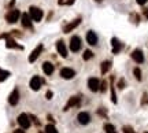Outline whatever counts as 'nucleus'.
I'll return each mask as SVG.
<instances>
[{"label": "nucleus", "instance_id": "1", "mask_svg": "<svg viewBox=\"0 0 148 133\" xmlns=\"http://www.w3.org/2000/svg\"><path fill=\"white\" fill-rule=\"evenodd\" d=\"M29 15H30V18H32V21L40 22L42 19V10H40L38 7L32 5V7L29 8Z\"/></svg>", "mask_w": 148, "mask_h": 133}, {"label": "nucleus", "instance_id": "2", "mask_svg": "<svg viewBox=\"0 0 148 133\" xmlns=\"http://www.w3.org/2000/svg\"><path fill=\"white\" fill-rule=\"evenodd\" d=\"M19 16H21V12L19 10H10L7 12V15H5V21L8 22V23H15L18 19H19Z\"/></svg>", "mask_w": 148, "mask_h": 133}, {"label": "nucleus", "instance_id": "3", "mask_svg": "<svg viewBox=\"0 0 148 133\" xmlns=\"http://www.w3.org/2000/svg\"><path fill=\"white\" fill-rule=\"evenodd\" d=\"M70 49L73 52H78L79 49H81V38L78 36H73V37L70 38Z\"/></svg>", "mask_w": 148, "mask_h": 133}, {"label": "nucleus", "instance_id": "4", "mask_svg": "<svg viewBox=\"0 0 148 133\" xmlns=\"http://www.w3.org/2000/svg\"><path fill=\"white\" fill-rule=\"evenodd\" d=\"M18 123L22 129H27L30 126V119H29V115L27 114H21L18 117Z\"/></svg>", "mask_w": 148, "mask_h": 133}, {"label": "nucleus", "instance_id": "5", "mask_svg": "<svg viewBox=\"0 0 148 133\" xmlns=\"http://www.w3.org/2000/svg\"><path fill=\"white\" fill-rule=\"evenodd\" d=\"M42 49H44V47H42V44H40V45H37L34 49L32 51V53L29 55V62L30 63H33V62H36V59L40 56V53L42 52Z\"/></svg>", "mask_w": 148, "mask_h": 133}, {"label": "nucleus", "instance_id": "6", "mask_svg": "<svg viewBox=\"0 0 148 133\" xmlns=\"http://www.w3.org/2000/svg\"><path fill=\"white\" fill-rule=\"evenodd\" d=\"M74 75H75V71L73 69H70V67L60 69V77L64 78V80H71V78H74Z\"/></svg>", "mask_w": 148, "mask_h": 133}, {"label": "nucleus", "instance_id": "7", "mask_svg": "<svg viewBox=\"0 0 148 133\" xmlns=\"http://www.w3.org/2000/svg\"><path fill=\"white\" fill-rule=\"evenodd\" d=\"M88 88H89V90H92V92H97L99 88H100V81L97 80V78H95V77L89 78V80H88Z\"/></svg>", "mask_w": 148, "mask_h": 133}, {"label": "nucleus", "instance_id": "8", "mask_svg": "<svg viewBox=\"0 0 148 133\" xmlns=\"http://www.w3.org/2000/svg\"><path fill=\"white\" fill-rule=\"evenodd\" d=\"M18 101H19V90H18V88H15L8 96V103L11 106H15V104H18Z\"/></svg>", "mask_w": 148, "mask_h": 133}, {"label": "nucleus", "instance_id": "9", "mask_svg": "<svg viewBox=\"0 0 148 133\" xmlns=\"http://www.w3.org/2000/svg\"><path fill=\"white\" fill-rule=\"evenodd\" d=\"M41 85H42V80L38 77V75L32 77V80H30V88H32L33 90H40Z\"/></svg>", "mask_w": 148, "mask_h": 133}, {"label": "nucleus", "instance_id": "10", "mask_svg": "<svg viewBox=\"0 0 148 133\" xmlns=\"http://www.w3.org/2000/svg\"><path fill=\"white\" fill-rule=\"evenodd\" d=\"M56 49H58V53L62 58H67V48L64 45L63 40H59L58 43H56Z\"/></svg>", "mask_w": 148, "mask_h": 133}, {"label": "nucleus", "instance_id": "11", "mask_svg": "<svg viewBox=\"0 0 148 133\" xmlns=\"http://www.w3.org/2000/svg\"><path fill=\"white\" fill-rule=\"evenodd\" d=\"M132 59L136 62V63H143L144 62V55L141 49H134L132 52Z\"/></svg>", "mask_w": 148, "mask_h": 133}, {"label": "nucleus", "instance_id": "12", "mask_svg": "<svg viewBox=\"0 0 148 133\" xmlns=\"http://www.w3.org/2000/svg\"><path fill=\"white\" fill-rule=\"evenodd\" d=\"M79 23H81V18H77V19H74L73 22H70L69 25H66V26L63 27V32H64V33H70L71 30H74L75 27L78 26Z\"/></svg>", "mask_w": 148, "mask_h": 133}, {"label": "nucleus", "instance_id": "13", "mask_svg": "<svg viewBox=\"0 0 148 133\" xmlns=\"http://www.w3.org/2000/svg\"><path fill=\"white\" fill-rule=\"evenodd\" d=\"M86 43L89 44V45H96L97 44V36H96L95 32L89 30V32L86 33Z\"/></svg>", "mask_w": 148, "mask_h": 133}, {"label": "nucleus", "instance_id": "14", "mask_svg": "<svg viewBox=\"0 0 148 133\" xmlns=\"http://www.w3.org/2000/svg\"><path fill=\"white\" fill-rule=\"evenodd\" d=\"M77 119H78V122L81 123V125H88V123L90 122V117L88 112H79Z\"/></svg>", "mask_w": 148, "mask_h": 133}, {"label": "nucleus", "instance_id": "15", "mask_svg": "<svg viewBox=\"0 0 148 133\" xmlns=\"http://www.w3.org/2000/svg\"><path fill=\"white\" fill-rule=\"evenodd\" d=\"M111 44H112V53H115V55L116 53H119V51H121L122 47H123L121 41H119L118 38H115V37L111 40Z\"/></svg>", "mask_w": 148, "mask_h": 133}, {"label": "nucleus", "instance_id": "16", "mask_svg": "<svg viewBox=\"0 0 148 133\" xmlns=\"http://www.w3.org/2000/svg\"><path fill=\"white\" fill-rule=\"evenodd\" d=\"M22 26L23 27H27V29H32V18L29 14H22Z\"/></svg>", "mask_w": 148, "mask_h": 133}, {"label": "nucleus", "instance_id": "17", "mask_svg": "<svg viewBox=\"0 0 148 133\" xmlns=\"http://www.w3.org/2000/svg\"><path fill=\"white\" fill-rule=\"evenodd\" d=\"M78 104H79V97L78 96H73V97H70L69 101H67V104L64 107V111H67L69 108H71V107H74V106H78Z\"/></svg>", "mask_w": 148, "mask_h": 133}, {"label": "nucleus", "instance_id": "18", "mask_svg": "<svg viewBox=\"0 0 148 133\" xmlns=\"http://www.w3.org/2000/svg\"><path fill=\"white\" fill-rule=\"evenodd\" d=\"M53 70H55V67H53V64L51 63V62H44V63H42V71H44L47 75L52 74Z\"/></svg>", "mask_w": 148, "mask_h": 133}, {"label": "nucleus", "instance_id": "19", "mask_svg": "<svg viewBox=\"0 0 148 133\" xmlns=\"http://www.w3.org/2000/svg\"><path fill=\"white\" fill-rule=\"evenodd\" d=\"M110 69H111V60H103V62H101V64H100V71H101V74L104 75Z\"/></svg>", "mask_w": 148, "mask_h": 133}, {"label": "nucleus", "instance_id": "20", "mask_svg": "<svg viewBox=\"0 0 148 133\" xmlns=\"http://www.w3.org/2000/svg\"><path fill=\"white\" fill-rule=\"evenodd\" d=\"M10 77V71H7V70H3L0 69V82H3V81H5L7 78Z\"/></svg>", "mask_w": 148, "mask_h": 133}, {"label": "nucleus", "instance_id": "21", "mask_svg": "<svg viewBox=\"0 0 148 133\" xmlns=\"http://www.w3.org/2000/svg\"><path fill=\"white\" fill-rule=\"evenodd\" d=\"M93 58V52L90 51V49H85L84 53H82V59L84 60H89V59Z\"/></svg>", "mask_w": 148, "mask_h": 133}, {"label": "nucleus", "instance_id": "22", "mask_svg": "<svg viewBox=\"0 0 148 133\" xmlns=\"http://www.w3.org/2000/svg\"><path fill=\"white\" fill-rule=\"evenodd\" d=\"M104 132L106 133H116V130H115V128H114V125L104 123Z\"/></svg>", "mask_w": 148, "mask_h": 133}, {"label": "nucleus", "instance_id": "23", "mask_svg": "<svg viewBox=\"0 0 148 133\" xmlns=\"http://www.w3.org/2000/svg\"><path fill=\"white\" fill-rule=\"evenodd\" d=\"M45 133H58V130L53 125H47L45 126Z\"/></svg>", "mask_w": 148, "mask_h": 133}, {"label": "nucleus", "instance_id": "24", "mask_svg": "<svg viewBox=\"0 0 148 133\" xmlns=\"http://www.w3.org/2000/svg\"><path fill=\"white\" fill-rule=\"evenodd\" d=\"M133 73H134V77H136V80H138V81H141V70L138 69V67H136V69L133 70Z\"/></svg>", "mask_w": 148, "mask_h": 133}, {"label": "nucleus", "instance_id": "25", "mask_svg": "<svg viewBox=\"0 0 148 133\" xmlns=\"http://www.w3.org/2000/svg\"><path fill=\"white\" fill-rule=\"evenodd\" d=\"M111 100H112V103H116V96H115V88H114V85L111 84Z\"/></svg>", "mask_w": 148, "mask_h": 133}, {"label": "nucleus", "instance_id": "26", "mask_svg": "<svg viewBox=\"0 0 148 133\" xmlns=\"http://www.w3.org/2000/svg\"><path fill=\"white\" fill-rule=\"evenodd\" d=\"M122 130H123V133H136V130H134L132 126H123Z\"/></svg>", "mask_w": 148, "mask_h": 133}, {"label": "nucleus", "instance_id": "27", "mask_svg": "<svg viewBox=\"0 0 148 133\" xmlns=\"http://www.w3.org/2000/svg\"><path fill=\"white\" fill-rule=\"evenodd\" d=\"M106 89H107V82L106 81H103L100 84V88H99V90H101V92H106Z\"/></svg>", "mask_w": 148, "mask_h": 133}, {"label": "nucleus", "instance_id": "28", "mask_svg": "<svg viewBox=\"0 0 148 133\" xmlns=\"http://www.w3.org/2000/svg\"><path fill=\"white\" fill-rule=\"evenodd\" d=\"M118 88H119V89H123V88H125V80H123V78H121V80L118 81Z\"/></svg>", "mask_w": 148, "mask_h": 133}, {"label": "nucleus", "instance_id": "29", "mask_svg": "<svg viewBox=\"0 0 148 133\" xmlns=\"http://www.w3.org/2000/svg\"><path fill=\"white\" fill-rule=\"evenodd\" d=\"M52 96H53V93L51 92V90H48L47 93H45V97H47L48 100H51V99H52Z\"/></svg>", "mask_w": 148, "mask_h": 133}, {"label": "nucleus", "instance_id": "30", "mask_svg": "<svg viewBox=\"0 0 148 133\" xmlns=\"http://www.w3.org/2000/svg\"><path fill=\"white\" fill-rule=\"evenodd\" d=\"M136 1H137V4H140V5H144L147 3V0H136Z\"/></svg>", "mask_w": 148, "mask_h": 133}, {"label": "nucleus", "instance_id": "31", "mask_svg": "<svg viewBox=\"0 0 148 133\" xmlns=\"http://www.w3.org/2000/svg\"><path fill=\"white\" fill-rule=\"evenodd\" d=\"M74 1H75V0H66V1H64V4H67V5H71L74 3Z\"/></svg>", "mask_w": 148, "mask_h": 133}, {"label": "nucleus", "instance_id": "32", "mask_svg": "<svg viewBox=\"0 0 148 133\" xmlns=\"http://www.w3.org/2000/svg\"><path fill=\"white\" fill-rule=\"evenodd\" d=\"M143 14H144V16H145V18L148 19V8H144V10H143Z\"/></svg>", "mask_w": 148, "mask_h": 133}, {"label": "nucleus", "instance_id": "33", "mask_svg": "<svg viewBox=\"0 0 148 133\" xmlns=\"http://www.w3.org/2000/svg\"><path fill=\"white\" fill-rule=\"evenodd\" d=\"M14 133H25V130L23 129H16V130H14Z\"/></svg>", "mask_w": 148, "mask_h": 133}, {"label": "nucleus", "instance_id": "34", "mask_svg": "<svg viewBox=\"0 0 148 133\" xmlns=\"http://www.w3.org/2000/svg\"><path fill=\"white\" fill-rule=\"evenodd\" d=\"M95 1H97V3H100V1H103V0H95Z\"/></svg>", "mask_w": 148, "mask_h": 133}, {"label": "nucleus", "instance_id": "35", "mask_svg": "<svg viewBox=\"0 0 148 133\" xmlns=\"http://www.w3.org/2000/svg\"><path fill=\"white\" fill-rule=\"evenodd\" d=\"M145 133H148V132H145Z\"/></svg>", "mask_w": 148, "mask_h": 133}]
</instances>
